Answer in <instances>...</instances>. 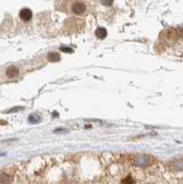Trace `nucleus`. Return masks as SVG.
<instances>
[{
  "label": "nucleus",
  "mask_w": 183,
  "mask_h": 184,
  "mask_svg": "<svg viewBox=\"0 0 183 184\" xmlns=\"http://www.w3.org/2000/svg\"><path fill=\"white\" fill-rule=\"evenodd\" d=\"M72 12L76 15H81L86 11V5L83 2L76 1L72 4Z\"/></svg>",
  "instance_id": "obj_1"
},
{
  "label": "nucleus",
  "mask_w": 183,
  "mask_h": 184,
  "mask_svg": "<svg viewBox=\"0 0 183 184\" xmlns=\"http://www.w3.org/2000/svg\"><path fill=\"white\" fill-rule=\"evenodd\" d=\"M18 73H19V70L15 65H10L6 70V76L8 78H14L18 75Z\"/></svg>",
  "instance_id": "obj_2"
},
{
  "label": "nucleus",
  "mask_w": 183,
  "mask_h": 184,
  "mask_svg": "<svg viewBox=\"0 0 183 184\" xmlns=\"http://www.w3.org/2000/svg\"><path fill=\"white\" fill-rule=\"evenodd\" d=\"M19 17H20V18L22 20L28 21V20L31 19V18H32V12H31V9H29V8H23L19 12Z\"/></svg>",
  "instance_id": "obj_3"
},
{
  "label": "nucleus",
  "mask_w": 183,
  "mask_h": 184,
  "mask_svg": "<svg viewBox=\"0 0 183 184\" xmlns=\"http://www.w3.org/2000/svg\"><path fill=\"white\" fill-rule=\"evenodd\" d=\"M95 35L98 39H100V40H103L107 37L108 32L107 30L105 28H98L96 31H95Z\"/></svg>",
  "instance_id": "obj_4"
},
{
  "label": "nucleus",
  "mask_w": 183,
  "mask_h": 184,
  "mask_svg": "<svg viewBox=\"0 0 183 184\" xmlns=\"http://www.w3.org/2000/svg\"><path fill=\"white\" fill-rule=\"evenodd\" d=\"M12 179L10 178L9 175L1 172L0 173V184H11Z\"/></svg>",
  "instance_id": "obj_5"
},
{
  "label": "nucleus",
  "mask_w": 183,
  "mask_h": 184,
  "mask_svg": "<svg viewBox=\"0 0 183 184\" xmlns=\"http://www.w3.org/2000/svg\"><path fill=\"white\" fill-rule=\"evenodd\" d=\"M47 58L48 60L51 62H58L60 60L61 56L58 53L56 52H50L48 54H47Z\"/></svg>",
  "instance_id": "obj_6"
},
{
  "label": "nucleus",
  "mask_w": 183,
  "mask_h": 184,
  "mask_svg": "<svg viewBox=\"0 0 183 184\" xmlns=\"http://www.w3.org/2000/svg\"><path fill=\"white\" fill-rule=\"evenodd\" d=\"M121 184H135V181L131 175H128L127 177L123 178L121 181Z\"/></svg>",
  "instance_id": "obj_7"
},
{
  "label": "nucleus",
  "mask_w": 183,
  "mask_h": 184,
  "mask_svg": "<svg viewBox=\"0 0 183 184\" xmlns=\"http://www.w3.org/2000/svg\"><path fill=\"white\" fill-rule=\"evenodd\" d=\"M39 116H35V115H31L30 117H29V122L31 123H38L39 122Z\"/></svg>",
  "instance_id": "obj_8"
},
{
  "label": "nucleus",
  "mask_w": 183,
  "mask_h": 184,
  "mask_svg": "<svg viewBox=\"0 0 183 184\" xmlns=\"http://www.w3.org/2000/svg\"><path fill=\"white\" fill-rule=\"evenodd\" d=\"M61 50L63 52H64V53H72L73 52L72 49H70V48H64V47H62Z\"/></svg>",
  "instance_id": "obj_9"
},
{
  "label": "nucleus",
  "mask_w": 183,
  "mask_h": 184,
  "mask_svg": "<svg viewBox=\"0 0 183 184\" xmlns=\"http://www.w3.org/2000/svg\"><path fill=\"white\" fill-rule=\"evenodd\" d=\"M18 109H22V108L20 107H17V108H13V109H11L10 110H8V112L9 113V112H13V111H17V110H18Z\"/></svg>",
  "instance_id": "obj_10"
},
{
  "label": "nucleus",
  "mask_w": 183,
  "mask_h": 184,
  "mask_svg": "<svg viewBox=\"0 0 183 184\" xmlns=\"http://www.w3.org/2000/svg\"><path fill=\"white\" fill-rule=\"evenodd\" d=\"M103 5H112V1H103L101 2Z\"/></svg>",
  "instance_id": "obj_11"
},
{
  "label": "nucleus",
  "mask_w": 183,
  "mask_h": 184,
  "mask_svg": "<svg viewBox=\"0 0 183 184\" xmlns=\"http://www.w3.org/2000/svg\"><path fill=\"white\" fill-rule=\"evenodd\" d=\"M180 36L183 38V29H181V30L180 31Z\"/></svg>",
  "instance_id": "obj_12"
},
{
  "label": "nucleus",
  "mask_w": 183,
  "mask_h": 184,
  "mask_svg": "<svg viewBox=\"0 0 183 184\" xmlns=\"http://www.w3.org/2000/svg\"><path fill=\"white\" fill-rule=\"evenodd\" d=\"M147 184H154V183H147Z\"/></svg>",
  "instance_id": "obj_13"
}]
</instances>
